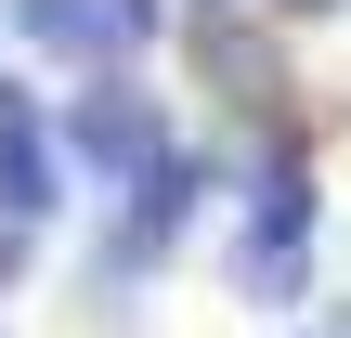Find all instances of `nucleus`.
Wrapping results in <instances>:
<instances>
[{
  "label": "nucleus",
  "instance_id": "3",
  "mask_svg": "<svg viewBox=\"0 0 351 338\" xmlns=\"http://www.w3.org/2000/svg\"><path fill=\"white\" fill-rule=\"evenodd\" d=\"M274 13H300V26H313V13H339V0H274Z\"/></svg>",
  "mask_w": 351,
  "mask_h": 338
},
{
  "label": "nucleus",
  "instance_id": "1",
  "mask_svg": "<svg viewBox=\"0 0 351 338\" xmlns=\"http://www.w3.org/2000/svg\"><path fill=\"white\" fill-rule=\"evenodd\" d=\"M13 26H26L39 52H117V26H104V0H13Z\"/></svg>",
  "mask_w": 351,
  "mask_h": 338
},
{
  "label": "nucleus",
  "instance_id": "2",
  "mask_svg": "<svg viewBox=\"0 0 351 338\" xmlns=\"http://www.w3.org/2000/svg\"><path fill=\"white\" fill-rule=\"evenodd\" d=\"M0 182H13V208H39V182H52V156H39V130H13V117H0Z\"/></svg>",
  "mask_w": 351,
  "mask_h": 338
}]
</instances>
